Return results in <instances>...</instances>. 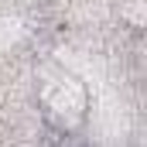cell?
Listing matches in <instances>:
<instances>
[{
    "instance_id": "cell-1",
    "label": "cell",
    "mask_w": 147,
    "mask_h": 147,
    "mask_svg": "<svg viewBox=\"0 0 147 147\" xmlns=\"http://www.w3.org/2000/svg\"><path fill=\"white\" fill-rule=\"evenodd\" d=\"M34 103H38L41 123L58 137L82 134V127L89 120V110H92L89 86L65 65H45L38 72Z\"/></svg>"
}]
</instances>
